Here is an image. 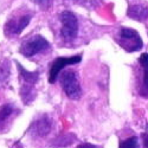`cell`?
Returning a JSON list of instances; mask_svg holds the SVG:
<instances>
[{
    "label": "cell",
    "instance_id": "cell-1",
    "mask_svg": "<svg viewBox=\"0 0 148 148\" xmlns=\"http://www.w3.org/2000/svg\"><path fill=\"white\" fill-rule=\"evenodd\" d=\"M16 64L19 71L20 96L23 98V102L25 104H29L33 101L36 95V84L39 81V71H27L18 62H16Z\"/></svg>",
    "mask_w": 148,
    "mask_h": 148
},
{
    "label": "cell",
    "instance_id": "cell-2",
    "mask_svg": "<svg viewBox=\"0 0 148 148\" xmlns=\"http://www.w3.org/2000/svg\"><path fill=\"white\" fill-rule=\"evenodd\" d=\"M117 44L127 52H135L142 49L143 43L140 34L129 27H121L116 34Z\"/></svg>",
    "mask_w": 148,
    "mask_h": 148
},
{
    "label": "cell",
    "instance_id": "cell-3",
    "mask_svg": "<svg viewBox=\"0 0 148 148\" xmlns=\"http://www.w3.org/2000/svg\"><path fill=\"white\" fill-rule=\"evenodd\" d=\"M59 82L65 95L71 100H78L82 96V88L79 84L78 75L75 70L62 71L59 75Z\"/></svg>",
    "mask_w": 148,
    "mask_h": 148
},
{
    "label": "cell",
    "instance_id": "cell-4",
    "mask_svg": "<svg viewBox=\"0 0 148 148\" xmlns=\"http://www.w3.org/2000/svg\"><path fill=\"white\" fill-rule=\"evenodd\" d=\"M50 47H51L50 43H49L43 36L33 34L23 42L19 50H20V53L23 56L30 58V57H33L38 53L47 51Z\"/></svg>",
    "mask_w": 148,
    "mask_h": 148
},
{
    "label": "cell",
    "instance_id": "cell-5",
    "mask_svg": "<svg viewBox=\"0 0 148 148\" xmlns=\"http://www.w3.org/2000/svg\"><path fill=\"white\" fill-rule=\"evenodd\" d=\"M60 19V36L66 42H71L77 37L78 33V20L76 16L70 11H64L59 14Z\"/></svg>",
    "mask_w": 148,
    "mask_h": 148
},
{
    "label": "cell",
    "instance_id": "cell-6",
    "mask_svg": "<svg viewBox=\"0 0 148 148\" xmlns=\"http://www.w3.org/2000/svg\"><path fill=\"white\" fill-rule=\"evenodd\" d=\"M31 18H32V14H30L29 12L12 16V18H10L7 23L5 24V27H4L5 34L7 37H13V36L19 34L29 25V23L31 21Z\"/></svg>",
    "mask_w": 148,
    "mask_h": 148
},
{
    "label": "cell",
    "instance_id": "cell-7",
    "mask_svg": "<svg viewBox=\"0 0 148 148\" xmlns=\"http://www.w3.org/2000/svg\"><path fill=\"white\" fill-rule=\"evenodd\" d=\"M82 60V55H76L71 57H58L56 58L52 63L51 66L49 69V82L55 83L57 78L59 77L60 72L63 71V69L68 65H73L77 64Z\"/></svg>",
    "mask_w": 148,
    "mask_h": 148
},
{
    "label": "cell",
    "instance_id": "cell-8",
    "mask_svg": "<svg viewBox=\"0 0 148 148\" xmlns=\"http://www.w3.org/2000/svg\"><path fill=\"white\" fill-rule=\"evenodd\" d=\"M52 119L46 115H43L38 119H36L29 128V133L34 138H44L51 132L52 128Z\"/></svg>",
    "mask_w": 148,
    "mask_h": 148
},
{
    "label": "cell",
    "instance_id": "cell-9",
    "mask_svg": "<svg viewBox=\"0 0 148 148\" xmlns=\"http://www.w3.org/2000/svg\"><path fill=\"white\" fill-rule=\"evenodd\" d=\"M19 114V109L14 104H4L0 107V132H3L5 128L10 126L11 121Z\"/></svg>",
    "mask_w": 148,
    "mask_h": 148
},
{
    "label": "cell",
    "instance_id": "cell-10",
    "mask_svg": "<svg viewBox=\"0 0 148 148\" xmlns=\"http://www.w3.org/2000/svg\"><path fill=\"white\" fill-rule=\"evenodd\" d=\"M127 14L129 18L138 21H145L148 18V5L143 1L129 3Z\"/></svg>",
    "mask_w": 148,
    "mask_h": 148
},
{
    "label": "cell",
    "instance_id": "cell-11",
    "mask_svg": "<svg viewBox=\"0 0 148 148\" xmlns=\"http://www.w3.org/2000/svg\"><path fill=\"white\" fill-rule=\"evenodd\" d=\"M139 63L142 69L141 84L139 88V92L142 97H148V53H142L140 56Z\"/></svg>",
    "mask_w": 148,
    "mask_h": 148
},
{
    "label": "cell",
    "instance_id": "cell-12",
    "mask_svg": "<svg viewBox=\"0 0 148 148\" xmlns=\"http://www.w3.org/2000/svg\"><path fill=\"white\" fill-rule=\"evenodd\" d=\"M10 77V63L8 60L0 62V88L4 87V84L7 82Z\"/></svg>",
    "mask_w": 148,
    "mask_h": 148
},
{
    "label": "cell",
    "instance_id": "cell-13",
    "mask_svg": "<svg viewBox=\"0 0 148 148\" xmlns=\"http://www.w3.org/2000/svg\"><path fill=\"white\" fill-rule=\"evenodd\" d=\"M119 148H140L139 139L136 136H130L129 139L121 140Z\"/></svg>",
    "mask_w": 148,
    "mask_h": 148
},
{
    "label": "cell",
    "instance_id": "cell-14",
    "mask_svg": "<svg viewBox=\"0 0 148 148\" xmlns=\"http://www.w3.org/2000/svg\"><path fill=\"white\" fill-rule=\"evenodd\" d=\"M32 1H33L37 6H39L40 8H43V10L50 8L51 5H52V0H32Z\"/></svg>",
    "mask_w": 148,
    "mask_h": 148
},
{
    "label": "cell",
    "instance_id": "cell-15",
    "mask_svg": "<svg viewBox=\"0 0 148 148\" xmlns=\"http://www.w3.org/2000/svg\"><path fill=\"white\" fill-rule=\"evenodd\" d=\"M142 138V146L143 148H148V133H143L141 135Z\"/></svg>",
    "mask_w": 148,
    "mask_h": 148
},
{
    "label": "cell",
    "instance_id": "cell-16",
    "mask_svg": "<svg viewBox=\"0 0 148 148\" xmlns=\"http://www.w3.org/2000/svg\"><path fill=\"white\" fill-rule=\"evenodd\" d=\"M76 148H98V147L95 146V145H92V143L85 142V143H81V145H78Z\"/></svg>",
    "mask_w": 148,
    "mask_h": 148
},
{
    "label": "cell",
    "instance_id": "cell-17",
    "mask_svg": "<svg viewBox=\"0 0 148 148\" xmlns=\"http://www.w3.org/2000/svg\"><path fill=\"white\" fill-rule=\"evenodd\" d=\"M71 1H76V0H71Z\"/></svg>",
    "mask_w": 148,
    "mask_h": 148
}]
</instances>
